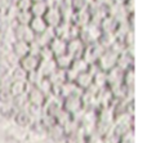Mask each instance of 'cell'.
I'll return each mask as SVG.
<instances>
[{
	"label": "cell",
	"mask_w": 147,
	"mask_h": 143,
	"mask_svg": "<svg viewBox=\"0 0 147 143\" xmlns=\"http://www.w3.org/2000/svg\"><path fill=\"white\" fill-rule=\"evenodd\" d=\"M101 35H102V30H101V27H99V25L89 22L88 25L79 28L78 38L83 41L84 45H89V44L97 43Z\"/></svg>",
	"instance_id": "cell-1"
},
{
	"label": "cell",
	"mask_w": 147,
	"mask_h": 143,
	"mask_svg": "<svg viewBox=\"0 0 147 143\" xmlns=\"http://www.w3.org/2000/svg\"><path fill=\"white\" fill-rule=\"evenodd\" d=\"M54 32H56V36L69 41L70 39L78 38L79 36V27L74 25L72 22H65V21H62L58 26L54 27Z\"/></svg>",
	"instance_id": "cell-2"
},
{
	"label": "cell",
	"mask_w": 147,
	"mask_h": 143,
	"mask_svg": "<svg viewBox=\"0 0 147 143\" xmlns=\"http://www.w3.org/2000/svg\"><path fill=\"white\" fill-rule=\"evenodd\" d=\"M117 57H119V54H117L116 52L111 50V49H106V50L103 52V54H102L98 58V61H97L98 67L102 71H109L112 67L116 66Z\"/></svg>",
	"instance_id": "cell-3"
},
{
	"label": "cell",
	"mask_w": 147,
	"mask_h": 143,
	"mask_svg": "<svg viewBox=\"0 0 147 143\" xmlns=\"http://www.w3.org/2000/svg\"><path fill=\"white\" fill-rule=\"evenodd\" d=\"M88 66H89V63L84 58H75L72 61L71 66L67 68V72H66L67 79L70 81H74L80 72H84L88 70Z\"/></svg>",
	"instance_id": "cell-4"
},
{
	"label": "cell",
	"mask_w": 147,
	"mask_h": 143,
	"mask_svg": "<svg viewBox=\"0 0 147 143\" xmlns=\"http://www.w3.org/2000/svg\"><path fill=\"white\" fill-rule=\"evenodd\" d=\"M13 36L16 40H23L26 43H31L35 39V34L28 25H16L13 27Z\"/></svg>",
	"instance_id": "cell-5"
},
{
	"label": "cell",
	"mask_w": 147,
	"mask_h": 143,
	"mask_svg": "<svg viewBox=\"0 0 147 143\" xmlns=\"http://www.w3.org/2000/svg\"><path fill=\"white\" fill-rule=\"evenodd\" d=\"M84 48H85V45H84V43L80 40L79 38H74V39H70L69 41H67V49L66 52L70 54V56H72V58H81V56H83V52H84Z\"/></svg>",
	"instance_id": "cell-6"
},
{
	"label": "cell",
	"mask_w": 147,
	"mask_h": 143,
	"mask_svg": "<svg viewBox=\"0 0 147 143\" xmlns=\"http://www.w3.org/2000/svg\"><path fill=\"white\" fill-rule=\"evenodd\" d=\"M43 18L45 19L47 25L49 27H56V26H58L62 22V17H61L58 7H48L47 12L44 13Z\"/></svg>",
	"instance_id": "cell-7"
},
{
	"label": "cell",
	"mask_w": 147,
	"mask_h": 143,
	"mask_svg": "<svg viewBox=\"0 0 147 143\" xmlns=\"http://www.w3.org/2000/svg\"><path fill=\"white\" fill-rule=\"evenodd\" d=\"M56 70H57L56 61H54V58H52V59H40L36 71H38L43 77L44 76L48 77L49 75H51L53 71H56Z\"/></svg>",
	"instance_id": "cell-8"
},
{
	"label": "cell",
	"mask_w": 147,
	"mask_h": 143,
	"mask_svg": "<svg viewBox=\"0 0 147 143\" xmlns=\"http://www.w3.org/2000/svg\"><path fill=\"white\" fill-rule=\"evenodd\" d=\"M39 62H40V58H39L38 56H32V54H26V56H23L22 58H20L21 68H23L27 72L38 68Z\"/></svg>",
	"instance_id": "cell-9"
},
{
	"label": "cell",
	"mask_w": 147,
	"mask_h": 143,
	"mask_svg": "<svg viewBox=\"0 0 147 143\" xmlns=\"http://www.w3.org/2000/svg\"><path fill=\"white\" fill-rule=\"evenodd\" d=\"M49 49L52 50L54 57L57 56H61V54L66 53V49H67V41L63 40V39L58 38V36H54L52 39V41L49 43Z\"/></svg>",
	"instance_id": "cell-10"
},
{
	"label": "cell",
	"mask_w": 147,
	"mask_h": 143,
	"mask_svg": "<svg viewBox=\"0 0 147 143\" xmlns=\"http://www.w3.org/2000/svg\"><path fill=\"white\" fill-rule=\"evenodd\" d=\"M71 22L75 26H78L79 28L83 27V26H85V25H88V23L90 22V13H89V10L88 9L75 10Z\"/></svg>",
	"instance_id": "cell-11"
},
{
	"label": "cell",
	"mask_w": 147,
	"mask_h": 143,
	"mask_svg": "<svg viewBox=\"0 0 147 143\" xmlns=\"http://www.w3.org/2000/svg\"><path fill=\"white\" fill-rule=\"evenodd\" d=\"M74 81L76 83V85H78L80 89H88V88L93 84V75L86 70V71H84V72H80Z\"/></svg>",
	"instance_id": "cell-12"
},
{
	"label": "cell",
	"mask_w": 147,
	"mask_h": 143,
	"mask_svg": "<svg viewBox=\"0 0 147 143\" xmlns=\"http://www.w3.org/2000/svg\"><path fill=\"white\" fill-rule=\"evenodd\" d=\"M28 26H30V28L32 30V32L35 34V35L41 34L43 31L47 30V27H48V25H47L45 19H44L43 17H32L30 21V23H28Z\"/></svg>",
	"instance_id": "cell-13"
},
{
	"label": "cell",
	"mask_w": 147,
	"mask_h": 143,
	"mask_svg": "<svg viewBox=\"0 0 147 143\" xmlns=\"http://www.w3.org/2000/svg\"><path fill=\"white\" fill-rule=\"evenodd\" d=\"M117 25H119V22H117V21L115 19L114 17H111V15L107 14L106 17H105L101 21V23H99V27H101L102 32H115Z\"/></svg>",
	"instance_id": "cell-14"
},
{
	"label": "cell",
	"mask_w": 147,
	"mask_h": 143,
	"mask_svg": "<svg viewBox=\"0 0 147 143\" xmlns=\"http://www.w3.org/2000/svg\"><path fill=\"white\" fill-rule=\"evenodd\" d=\"M12 49H13V53H14L16 57L22 58L23 56L28 54L30 46H28V43H26V41H23V40H16L14 43H13Z\"/></svg>",
	"instance_id": "cell-15"
},
{
	"label": "cell",
	"mask_w": 147,
	"mask_h": 143,
	"mask_svg": "<svg viewBox=\"0 0 147 143\" xmlns=\"http://www.w3.org/2000/svg\"><path fill=\"white\" fill-rule=\"evenodd\" d=\"M47 9H48V5H47L45 0H41V1H34L28 10L32 14V17H43Z\"/></svg>",
	"instance_id": "cell-16"
},
{
	"label": "cell",
	"mask_w": 147,
	"mask_h": 143,
	"mask_svg": "<svg viewBox=\"0 0 147 143\" xmlns=\"http://www.w3.org/2000/svg\"><path fill=\"white\" fill-rule=\"evenodd\" d=\"M54 61H56V64H57V68H61V70H67L70 66H71L74 58L72 56H70L69 53H63L61 56H57L54 57Z\"/></svg>",
	"instance_id": "cell-17"
},
{
	"label": "cell",
	"mask_w": 147,
	"mask_h": 143,
	"mask_svg": "<svg viewBox=\"0 0 147 143\" xmlns=\"http://www.w3.org/2000/svg\"><path fill=\"white\" fill-rule=\"evenodd\" d=\"M80 106H81V99L79 98V95H71V97H67L65 99V107L70 112L78 111L80 108Z\"/></svg>",
	"instance_id": "cell-18"
},
{
	"label": "cell",
	"mask_w": 147,
	"mask_h": 143,
	"mask_svg": "<svg viewBox=\"0 0 147 143\" xmlns=\"http://www.w3.org/2000/svg\"><path fill=\"white\" fill-rule=\"evenodd\" d=\"M32 18V14L30 13V10H20L16 15V23L18 25H28Z\"/></svg>",
	"instance_id": "cell-19"
},
{
	"label": "cell",
	"mask_w": 147,
	"mask_h": 143,
	"mask_svg": "<svg viewBox=\"0 0 147 143\" xmlns=\"http://www.w3.org/2000/svg\"><path fill=\"white\" fill-rule=\"evenodd\" d=\"M30 99H31V102H32L34 105L40 106L41 103L45 101V95L40 92L39 88H34V89L30 92Z\"/></svg>",
	"instance_id": "cell-20"
},
{
	"label": "cell",
	"mask_w": 147,
	"mask_h": 143,
	"mask_svg": "<svg viewBox=\"0 0 147 143\" xmlns=\"http://www.w3.org/2000/svg\"><path fill=\"white\" fill-rule=\"evenodd\" d=\"M14 4L20 10H28L31 4H32V1L31 0H16Z\"/></svg>",
	"instance_id": "cell-21"
},
{
	"label": "cell",
	"mask_w": 147,
	"mask_h": 143,
	"mask_svg": "<svg viewBox=\"0 0 147 143\" xmlns=\"http://www.w3.org/2000/svg\"><path fill=\"white\" fill-rule=\"evenodd\" d=\"M94 1L97 3V4H99V5H102V7H110V5L114 3V0H94Z\"/></svg>",
	"instance_id": "cell-22"
},
{
	"label": "cell",
	"mask_w": 147,
	"mask_h": 143,
	"mask_svg": "<svg viewBox=\"0 0 147 143\" xmlns=\"http://www.w3.org/2000/svg\"><path fill=\"white\" fill-rule=\"evenodd\" d=\"M114 3H116V4H121V5H124L125 3H127V0H114Z\"/></svg>",
	"instance_id": "cell-23"
},
{
	"label": "cell",
	"mask_w": 147,
	"mask_h": 143,
	"mask_svg": "<svg viewBox=\"0 0 147 143\" xmlns=\"http://www.w3.org/2000/svg\"><path fill=\"white\" fill-rule=\"evenodd\" d=\"M0 3H7L8 4V0H0Z\"/></svg>",
	"instance_id": "cell-24"
},
{
	"label": "cell",
	"mask_w": 147,
	"mask_h": 143,
	"mask_svg": "<svg viewBox=\"0 0 147 143\" xmlns=\"http://www.w3.org/2000/svg\"><path fill=\"white\" fill-rule=\"evenodd\" d=\"M31 1L34 3V1H41V0H31Z\"/></svg>",
	"instance_id": "cell-25"
}]
</instances>
